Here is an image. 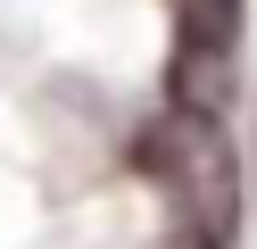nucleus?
Masks as SVG:
<instances>
[{"mask_svg":"<svg viewBox=\"0 0 257 249\" xmlns=\"http://www.w3.org/2000/svg\"><path fill=\"white\" fill-rule=\"evenodd\" d=\"M133 158L174 199V224H199L216 241L240 232V158H232V141H224V125L207 108H166L133 141Z\"/></svg>","mask_w":257,"mask_h":249,"instance_id":"1","label":"nucleus"},{"mask_svg":"<svg viewBox=\"0 0 257 249\" xmlns=\"http://www.w3.org/2000/svg\"><path fill=\"white\" fill-rule=\"evenodd\" d=\"M166 9H174V108H207L216 116L249 0H166Z\"/></svg>","mask_w":257,"mask_h":249,"instance_id":"2","label":"nucleus"},{"mask_svg":"<svg viewBox=\"0 0 257 249\" xmlns=\"http://www.w3.org/2000/svg\"><path fill=\"white\" fill-rule=\"evenodd\" d=\"M166 249H232V241H216V232H199V224H174Z\"/></svg>","mask_w":257,"mask_h":249,"instance_id":"3","label":"nucleus"}]
</instances>
